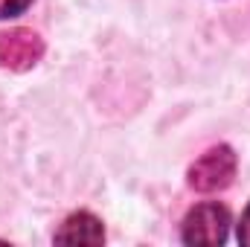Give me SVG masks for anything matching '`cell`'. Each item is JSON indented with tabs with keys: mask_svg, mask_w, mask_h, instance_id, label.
Masks as SVG:
<instances>
[{
	"mask_svg": "<svg viewBox=\"0 0 250 247\" xmlns=\"http://www.w3.org/2000/svg\"><path fill=\"white\" fill-rule=\"evenodd\" d=\"M29 3H32V0H0V21H3V18H15V15H21Z\"/></svg>",
	"mask_w": 250,
	"mask_h": 247,
	"instance_id": "5",
	"label": "cell"
},
{
	"mask_svg": "<svg viewBox=\"0 0 250 247\" xmlns=\"http://www.w3.org/2000/svg\"><path fill=\"white\" fill-rule=\"evenodd\" d=\"M227 233H230V209L218 201H207V204L192 206L184 218V227H181L184 245L198 247L224 245Z\"/></svg>",
	"mask_w": 250,
	"mask_h": 247,
	"instance_id": "1",
	"label": "cell"
},
{
	"mask_svg": "<svg viewBox=\"0 0 250 247\" xmlns=\"http://www.w3.org/2000/svg\"><path fill=\"white\" fill-rule=\"evenodd\" d=\"M56 242L59 245H102L105 242L102 221L93 212H73L56 230Z\"/></svg>",
	"mask_w": 250,
	"mask_h": 247,
	"instance_id": "4",
	"label": "cell"
},
{
	"mask_svg": "<svg viewBox=\"0 0 250 247\" xmlns=\"http://www.w3.org/2000/svg\"><path fill=\"white\" fill-rule=\"evenodd\" d=\"M239 245L250 247V204L245 206V212H242V221H239Z\"/></svg>",
	"mask_w": 250,
	"mask_h": 247,
	"instance_id": "6",
	"label": "cell"
},
{
	"mask_svg": "<svg viewBox=\"0 0 250 247\" xmlns=\"http://www.w3.org/2000/svg\"><path fill=\"white\" fill-rule=\"evenodd\" d=\"M41 56H44V38L38 32L26 26L0 32V67L3 70L23 73L41 62Z\"/></svg>",
	"mask_w": 250,
	"mask_h": 247,
	"instance_id": "3",
	"label": "cell"
},
{
	"mask_svg": "<svg viewBox=\"0 0 250 247\" xmlns=\"http://www.w3.org/2000/svg\"><path fill=\"white\" fill-rule=\"evenodd\" d=\"M236 175V154L230 145H212L204 151L187 172V181L195 192H218L233 184Z\"/></svg>",
	"mask_w": 250,
	"mask_h": 247,
	"instance_id": "2",
	"label": "cell"
}]
</instances>
